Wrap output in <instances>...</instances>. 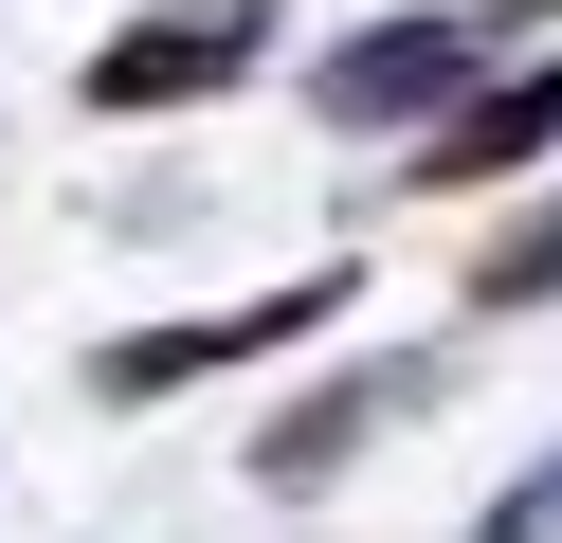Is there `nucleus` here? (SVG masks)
<instances>
[{
	"mask_svg": "<svg viewBox=\"0 0 562 543\" xmlns=\"http://www.w3.org/2000/svg\"><path fill=\"white\" fill-rule=\"evenodd\" d=\"M363 308V272H291V290H255V308H182V326H110L91 344V417H164V398H200V381H236V362H291V344H327V326Z\"/></svg>",
	"mask_w": 562,
	"mask_h": 543,
	"instance_id": "1",
	"label": "nucleus"
},
{
	"mask_svg": "<svg viewBox=\"0 0 562 543\" xmlns=\"http://www.w3.org/2000/svg\"><path fill=\"white\" fill-rule=\"evenodd\" d=\"M291 55V0H164V19H110L74 55V91L110 109V127H164V109H218L255 91V72Z\"/></svg>",
	"mask_w": 562,
	"mask_h": 543,
	"instance_id": "2",
	"label": "nucleus"
},
{
	"mask_svg": "<svg viewBox=\"0 0 562 543\" xmlns=\"http://www.w3.org/2000/svg\"><path fill=\"white\" fill-rule=\"evenodd\" d=\"M490 55H526L508 0H417V19L327 36V55H308V109H327V127H417V109H453Z\"/></svg>",
	"mask_w": 562,
	"mask_h": 543,
	"instance_id": "3",
	"label": "nucleus"
},
{
	"mask_svg": "<svg viewBox=\"0 0 562 543\" xmlns=\"http://www.w3.org/2000/svg\"><path fill=\"white\" fill-rule=\"evenodd\" d=\"M400 163L436 181V200H472V181H526V163H562V55L526 36V55H490L453 109H417L400 127Z\"/></svg>",
	"mask_w": 562,
	"mask_h": 543,
	"instance_id": "4",
	"label": "nucleus"
},
{
	"mask_svg": "<svg viewBox=\"0 0 562 543\" xmlns=\"http://www.w3.org/2000/svg\"><path fill=\"white\" fill-rule=\"evenodd\" d=\"M417 398H436V362H345V381H308L291 417L255 434V489H272V507H308V489H345V453H363L381 417H417Z\"/></svg>",
	"mask_w": 562,
	"mask_h": 543,
	"instance_id": "5",
	"label": "nucleus"
},
{
	"mask_svg": "<svg viewBox=\"0 0 562 543\" xmlns=\"http://www.w3.org/2000/svg\"><path fill=\"white\" fill-rule=\"evenodd\" d=\"M453 290H472L490 326H508V308H562V181H544L526 217H490V236H472V272H453Z\"/></svg>",
	"mask_w": 562,
	"mask_h": 543,
	"instance_id": "6",
	"label": "nucleus"
},
{
	"mask_svg": "<svg viewBox=\"0 0 562 543\" xmlns=\"http://www.w3.org/2000/svg\"><path fill=\"white\" fill-rule=\"evenodd\" d=\"M472 543H562V453H544V471H508V489H490V525H472Z\"/></svg>",
	"mask_w": 562,
	"mask_h": 543,
	"instance_id": "7",
	"label": "nucleus"
}]
</instances>
